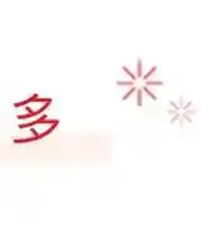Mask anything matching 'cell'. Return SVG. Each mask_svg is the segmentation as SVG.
<instances>
[{"mask_svg": "<svg viewBox=\"0 0 201 244\" xmlns=\"http://www.w3.org/2000/svg\"><path fill=\"white\" fill-rule=\"evenodd\" d=\"M58 120H44V121H42L40 122V125H53V124H55V122H57Z\"/></svg>", "mask_w": 201, "mask_h": 244, "instance_id": "cell-6", "label": "cell"}, {"mask_svg": "<svg viewBox=\"0 0 201 244\" xmlns=\"http://www.w3.org/2000/svg\"><path fill=\"white\" fill-rule=\"evenodd\" d=\"M44 120H47V115H40L38 118L33 120L31 122H26V124H20L18 127H19V129H30L31 126H34V125H40V122L44 121Z\"/></svg>", "mask_w": 201, "mask_h": 244, "instance_id": "cell-1", "label": "cell"}, {"mask_svg": "<svg viewBox=\"0 0 201 244\" xmlns=\"http://www.w3.org/2000/svg\"><path fill=\"white\" fill-rule=\"evenodd\" d=\"M133 92H136V87H132V88L128 91V92H127V93H126V95L122 97V100H123V101H124V100H127V98H128V97H129V96H131Z\"/></svg>", "mask_w": 201, "mask_h": 244, "instance_id": "cell-5", "label": "cell"}, {"mask_svg": "<svg viewBox=\"0 0 201 244\" xmlns=\"http://www.w3.org/2000/svg\"><path fill=\"white\" fill-rule=\"evenodd\" d=\"M30 132H31L33 135H34V137H35V140H39V135H40V134H39V132H38V131H37L35 129H33V127H30Z\"/></svg>", "mask_w": 201, "mask_h": 244, "instance_id": "cell-7", "label": "cell"}, {"mask_svg": "<svg viewBox=\"0 0 201 244\" xmlns=\"http://www.w3.org/2000/svg\"><path fill=\"white\" fill-rule=\"evenodd\" d=\"M35 141V137H25V138H14V143H26V142H33Z\"/></svg>", "mask_w": 201, "mask_h": 244, "instance_id": "cell-4", "label": "cell"}, {"mask_svg": "<svg viewBox=\"0 0 201 244\" xmlns=\"http://www.w3.org/2000/svg\"><path fill=\"white\" fill-rule=\"evenodd\" d=\"M38 98H39V96L34 93V95H31V96H30L28 100H24V101H21V102H15L13 106H14V107H21V106H26V105H29V103H31V102H35Z\"/></svg>", "mask_w": 201, "mask_h": 244, "instance_id": "cell-2", "label": "cell"}, {"mask_svg": "<svg viewBox=\"0 0 201 244\" xmlns=\"http://www.w3.org/2000/svg\"><path fill=\"white\" fill-rule=\"evenodd\" d=\"M58 124H59V121H57V122H55V124H53V125H50V127H49L48 130H45L44 132H42V134L39 135V138H43V137H45V136H48L49 134H52V132L54 131V129H55V127L58 126Z\"/></svg>", "mask_w": 201, "mask_h": 244, "instance_id": "cell-3", "label": "cell"}]
</instances>
